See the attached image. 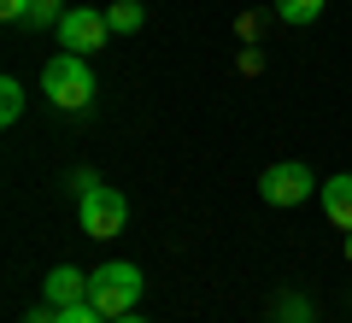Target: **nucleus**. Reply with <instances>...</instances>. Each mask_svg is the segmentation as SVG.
Returning <instances> with one entry per match:
<instances>
[{
  "label": "nucleus",
  "instance_id": "2eb2a0df",
  "mask_svg": "<svg viewBox=\"0 0 352 323\" xmlns=\"http://www.w3.org/2000/svg\"><path fill=\"white\" fill-rule=\"evenodd\" d=\"M112 323H147V317H135V311H124V317H112Z\"/></svg>",
  "mask_w": 352,
  "mask_h": 323
},
{
  "label": "nucleus",
  "instance_id": "20e7f679",
  "mask_svg": "<svg viewBox=\"0 0 352 323\" xmlns=\"http://www.w3.org/2000/svg\"><path fill=\"white\" fill-rule=\"evenodd\" d=\"M317 188H323V183H317L300 159H282V165H270V171L258 176V194L270 200V206H300V200H311Z\"/></svg>",
  "mask_w": 352,
  "mask_h": 323
},
{
  "label": "nucleus",
  "instance_id": "39448f33",
  "mask_svg": "<svg viewBox=\"0 0 352 323\" xmlns=\"http://www.w3.org/2000/svg\"><path fill=\"white\" fill-rule=\"evenodd\" d=\"M53 30H59V48H65V53H82V59H88V53H100L106 36H112L106 12H94V6H71Z\"/></svg>",
  "mask_w": 352,
  "mask_h": 323
},
{
  "label": "nucleus",
  "instance_id": "4468645a",
  "mask_svg": "<svg viewBox=\"0 0 352 323\" xmlns=\"http://www.w3.org/2000/svg\"><path fill=\"white\" fill-rule=\"evenodd\" d=\"M30 323H59V306H41V311H30Z\"/></svg>",
  "mask_w": 352,
  "mask_h": 323
},
{
  "label": "nucleus",
  "instance_id": "1a4fd4ad",
  "mask_svg": "<svg viewBox=\"0 0 352 323\" xmlns=\"http://www.w3.org/2000/svg\"><path fill=\"white\" fill-rule=\"evenodd\" d=\"M106 24L129 36V30H141V24H147V12H141V0H112V6H106Z\"/></svg>",
  "mask_w": 352,
  "mask_h": 323
},
{
  "label": "nucleus",
  "instance_id": "7ed1b4c3",
  "mask_svg": "<svg viewBox=\"0 0 352 323\" xmlns=\"http://www.w3.org/2000/svg\"><path fill=\"white\" fill-rule=\"evenodd\" d=\"M76 211H82V236L88 241H112V236H124V224H129V200L118 194V188H106V183H94L88 194H76Z\"/></svg>",
  "mask_w": 352,
  "mask_h": 323
},
{
  "label": "nucleus",
  "instance_id": "ddd939ff",
  "mask_svg": "<svg viewBox=\"0 0 352 323\" xmlns=\"http://www.w3.org/2000/svg\"><path fill=\"white\" fill-rule=\"evenodd\" d=\"M24 12H30V0H0V18L6 24H24Z\"/></svg>",
  "mask_w": 352,
  "mask_h": 323
},
{
  "label": "nucleus",
  "instance_id": "f257e3e1",
  "mask_svg": "<svg viewBox=\"0 0 352 323\" xmlns=\"http://www.w3.org/2000/svg\"><path fill=\"white\" fill-rule=\"evenodd\" d=\"M41 94L59 106V112H88V100H94V71H88L82 53H53L41 65Z\"/></svg>",
  "mask_w": 352,
  "mask_h": 323
},
{
  "label": "nucleus",
  "instance_id": "f8f14e48",
  "mask_svg": "<svg viewBox=\"0 0 352 323\" xmlns=\"http://www.w3.org/2000/svg\"><path fill=\"white\" fill-rule=\"evenodd\" d=\"M59 323H112L94 300H76V306H59Z\"/></svg>",
  "mask_w": 352,
  "mask_h": 323
},
{
  "label": "nucleus",
  "instance_id": "9b49d317",
  "mask_svg": "<svg viewBox=\"0 0 352 323\" xmlns=\"http://www.w3.org/2000/svg\"><path fill=\"white\" fill-rule=\"evenodd\" d=\"M65 12H71V6H59V0H30V12H24V24H36V30H47V24H59Z\"/></svg>",
  "mask_w": 352,
  "mask_h": 323
},
{
  "label": "nucleus",
  "instance_id": "dca6fc26",
  "mask_svg": "<svg viewBox=\"0 0 352 323\" xmlns=\"http://www.w3.org/2000/svg\"><path fill=\"white\" fill-rule=\"evenodd\" d=\"M346 259H352V236H346Z\"/></svg>",
  "mask_w": 352,
  "mask_h": 323
},
{
  "label": "nucleus",
  "instance_id": "6e6552de",
  "mask_svg": "<svg viewBox=\"0 0 352 323\" xmlns=\"http://www.w3.org/2000/svg\"><path fill=\"white\" fill-rule=\"evenodd\" d=\"M18 118H24V83L18 76H0V124L12 129Z\"/></svg>",
  "mask_w": 352,
  "mask_h": 323
},
{
  "label": "nucleus",
  "instance_id": "0eeeda50",
  "mask_svg": "<svg viewBox=\"0 0 352 323\" xmlns=\"http://www.w3.org/2000/svg\"><path fill=\"white\" fill-rule=\"evenodd\" d=\"M317 200H323V211H329V224H335V229H346V236H352V171L329 176V183L317 188Z\"/></svg>",
  "mask_w": 352,
  "mask_h": 323
},
{
  "label": "nucleus",
  "instance_id": "423d86ee",
  "mask_svg": "<svg viewBox=\"0 0 352 323\" xmlns=\"http://www.w3.org/2000/svg\"><path fill=\"white\" fill-rule=\"evenodd\" d=\"M41 294H47V306H76V300H88V276L76 271V264H53L47 282H41Z\"/></svg>",
  "mask_w": 352,
  "mask_h": 323
},
{
  "label": "nucleus",
  "instance_id": "9d476101",
  "mask_svg": "<svg viewBox=\"0 0 352 323\" xmlns=\"http://www.w3.org/2000/svg\"><path fill=\"white\" fill-rule=\"evenodd\" d=\"M270 6L282 24H317V12H323V0H270Z\"/></svg>",
  "mask_w": 352,
  "mask_h": 323
},
{
  "label": "nucleus",
  "instance_id": "f03ea898",
  "mask_svg": "<svg viewBox=\"0 0 352 323\" xmlns=\"http://www.w3.org/2000/svg\"><path fill=\"white\" fill-rule=\"evenodd\" d=\"M141 271L135 264H124V259H112V264H100V271H88V300L106 311V317H124V311H135V300H141Z\"/></svg>",
  "mask_w": 352,
  "mask_h": 323
}]
</instances>
